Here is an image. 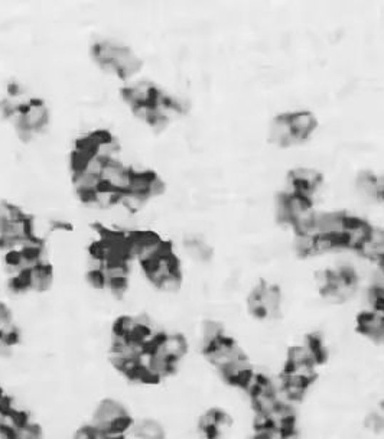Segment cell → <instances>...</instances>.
I'll return each instance as SVG.
<instances>
[{"label":"cell","instance_id":"obj_1","mask_svg":"<svg viewBox=\"0 0 384 439\" xmlns=\"http://www.w3.org/2000/svg\"><path fill=\"white\" fill-rule=\"evenodd\" d=\"M91 426L104 433L108 432L124 433V430L131 426V418L118 402L104 400L103 403L98 405Z\"/></svg>","mask_w":384,"mask_h":439},{"label":"cell","instance_id":"obj_2","mask_svg":"<svg viewBox=\"0 0 384 439\" xmlns=\"http://www.w3.org/2000/svg\"><path fill=\"white\" fill-rule=\"evenodd\" d=\"M282 295L276 286L261 285L248 296V309L259 317L275 320L281 313Z\"/></svg>","mask_w":384,"mask_h":439},{"label":"cell","instance_id":"obj_3","mask_svg":"<svg viewBox=\"0 0 384 439\" xmlns=\"http://www.w3.org/2000/svg\"><path fill=\"white\" fill-rule=\"evenodd\" d=\"M49 113L45 103L39 100H32L24 110H22V121L19 133L24 139H31L35 135L41 133L48 124Z\"/></svg>","mask_w":384,"mask_h":439},{"label":"cell","instance_id":"obj_4","mask_svg":"<svg viewBox=\"0 0 384 439\" xmlns=\"http://www.w3.org/2000/svg\"><path fill=\"white\" fill-rule=\"evenodd\" d=\"M100 178L103 186H107L116 193H124L129 190L132 169L120 161H110L106 162Z\"/></svg>","mask_w":384,"mask_h":439},{"label":"cell","instance_id":"obj_5","mask_svg":"<svg viewBox=\"0 0 384 439\" xmlns=\"http://www.w3.org/2000/svg\"><path fill=\"white\" fill-rule=\"evenodd\" d=\"M206 354L208 357V360L220 370L226 368L227 365H230L233 361L238 360L240 357H243V351L228 338H221L217 343H214L213 345L206 348Z\"/></svg>","mask_w":384,"mask_h":439},{"label":"cell","instance_id":"obj_6","mask_svg":"<svg viewBox=\"0 0 384 439\" xmlns=\"http://www.w3.org/2000/svg\"><path fill=\"white\" fill-rule=\"evenodd\" d=\"M52 269L48 265H38L24 276L12 281V285L16 289H32L36 292H42L52 285Z\"/></svg>","mask_w":384,"mask_h":439},{"label":"cell","instance_id":"obj_7","mask_svg":"<svg viewBox=\"0 0 384 439\" xmlns=\"http://www.w3.org/2000/svg\"><path fill=\"white\" fill-rule=\"evenodd\" d=\"M350 218L343 214L328 213V214H316L313 227L316 234L333 236L343 244V236L348 227Z\"/></svg>","mask_w":384,"mask_h":439},{"label":"cell","instance_id":"obj_8","mask_svg":"<svg viewBox=\"0 0 384 439\" xmlns=\"http://www.w3.org/2000/svg\"><path fill=\"white\" fill-rule=\"evenodd\" d=\"M151 350L166 360L176 363L185 355L188 344L181 334H162Z\"/></svg>","mask_w":384,"mask_h":439},{"label":"cell","instance_id":"obj_9","mask_svg":"<svg viewBox=\"0 0 384 439\" xmlns=\"http://www.w3.org/2000/svg\"><path fill=\"white\" fill-rule=\"evenodd\" d=\"M145 271H146V276L148 279L158 286L161 282H163L165 279L178 275L179 269H178V262L173 258V255L171 253V250L163 255H161L159 258H156L153 262L145 265Z\"/></svg>","mask_w":384,"mask_h":439},{"label":"cell","instance_id":"obj_10","mask_svg":"<svg viewBox=\"0 0 384 439\" xmlns=\"http://www.w3.org/2000/svg\"><path fill=\"white\" fill-rule=\"evenodd\" d=\"M111 66L116 74H118L121 79H131L142 69V61L132 49L121 44L114 54Z\"/></svg>","mask_w":384,"mask_h":439},{"label":"cell","instance_id":"obj_11","mask_svg":"<svg viewBox=\"0 0 384 439\" xmlns=\"http://www.w3.org/2000/svg\"><path fill=\"white\" fill-rule=\"evenodd\" d=\"M289 179L296 186L298 194L303 196L308 200L312 196V193L316 190V188L321 185V173H319L315 169H312V168H309V166H302V168L293 169L290 172Z\"/></svg>","mask_w":384,"mask_h":439},{"label":"cell","instance_id":"obj_12","mask_svg":"<svg viewBox=\"0 0 384 439\" xmlns=\"http://www.w3.org/2000/svg\"><path fill=\"white\" fill-rule=\"evenodd\" d=\"M159 90L155 89V86L146 80H141L132 86H129L124 91V99L132 107L136 106H145V104H153L156 94Z\"/></svg>","mask_w":384,"mask_h":439},{"label":"cell","instance_id":"obj_13","mask_svg":"<svg viewBox=\"0 0 384 439\" xmlns=\"http://www.w3.org/2000/svg\"><path fill=\"white\" fill-rule=\"evenodd\" d=\"M73 172H74L73 182H74L77 193L86 203H89L93 198V196L103 186L101 178L84 169H74Z\"/></svg>","mask_w":384,"mask_h":439},{"label":"cell","instance_id":"obj_14","mask_svg":"<svg viewBox=\"0 0 384 439\" xmlns=\"http://www.w3.org/2000/svg\"><path fill=\"white\" fill-rule=\"evenodd\" d=\"M269 139L271 142L279 145V146H290L295 143H299V141L295 138L289 116H279L275 118L269 128Z\"/></svg>","mask_w":384,"mask_h":439},{"label":"cell","instance_id":"obj_15","mask_svg":"<svg viewBox=\"0 0 384 439\" xmlns=\"http://www.w3.org/2000/svg\"><path fill=\"white\" fill-rule=\"evenodd\" d=\"M360 331L375 343L384 341V316L380 312H364L358 320Z\"/></svg>","mask_w":384,"mask_h":439},{"label":"cell","instance_id":"obj_16","mask_svg":"<svg viewBox=\"0 0 384 439\" xmlns=\"http://www.w3.org/2000/svg\"><path fill=\"white\" fill-rule=\"evenodd\" d=\"M358 252L363 258L368 261L383 259L384 258V228L383 227L370 228L368 238L358 248Z\"/></svg>","mask_w":384,"mask_h":439},{"label":"cell","instance_id":"obj_17","mask_svg":"<svg viewBox=\"0 0 384 439\" xmlns=\"http://www.w3.org/2000/svg\"><path fill=\"white\" fill-rule=\"evenodd\" d=\"M370 228L371 227L365 221L350 218L348 227L343 236V244L348 248L358 250L367 241Z\"/></svg>","mask_w":384,"mask_h":439},{"label":"cell","instance_id":"obj_18","mask_svg":"<svg viewBox=\"0 0 384 439\" xmlns=\"http://www.w3.org/2000/svg\"><path fill=\"white\" fill-rule=\"evenodd\" d=\"M288 116H289V120H290V126H292L293 135L299 142L305 141L316 128V120H315L313 114L309 113V111L299 110V111H293Z\"/></svg>","mask_w":384,"mask_h":439},{"label":"cell","instance_id":"obj_19","mask_svg":"<svg viewBox=\"0 0 384 439\" xmlns=\"http://www.w3.org/2000/svg\"><path fill=\"white\" fill-rule=\"evenodd\" d=\"M221 373H223L226 380H228L230 383L241 386V383L247 379V375L251 373V367H250L248 360L246 358V355H243L238 360L233 361L226 368H223Z\"/></svg>","mask_w":384,"mask_h":439},{"label":"cell","instance_id":"obj_20","mask_svg":"<svg viewBox=\"0 0 384 439\" xmlns=\"http://www.w3.org/2000/svg\"><path fill=\"white\" fill-rule=\"evenodd\" d=\"M183 247H185V253L188 255V258H191L192 261H196L198 263H204L211 258V247L196 236L188 237L183 243Z\"/></svg>","mask_w":384,"mask_h":439},{"label":"cell","instance_id":"obj_21","mask_svg":"<svg viewBox=\"0 0 384 439\" xmlns=\"http://www.w3.org/2000/svg\"><path fill=\"white\" fill-rule=\"evenodd\" d=\"M133 433L139 439H163L165 428L155 419H143L133 425Z\"/></svg>","mask_w":384,"mask_h":439},{"label":"cell","instance_id":"obj_22","mask_svg":"<svg viewBox=\"0 0 384 439\" xmlns=\"http://www.w3.org/2000/svg\"><path fill=\"white\" fill-rule=\"evenodd\" d=\"M156 175L145 172V171H132V178H131V183H129V190L145 197H151L152 194V185L155 181Z\"/></svg>","mask_w":384,"mask_h":439},{"label":"cell","instance_id":"obj_23","mask_svg":"<svg viewBox=\"0 0 384 439\" xmlns=\"http://www.w3.org/2000/svg\"><path fill=\"white\" fill-rule=\"evenodd\" d=\"M118 45H121V44L117 42V41H111V39L98 41L93 46V56L96 58V61L98 62L101 67L111 66L114 54H116Z\"/></svg>","mask_w":384,"mask_h":439},{"label":"cell","instance_id":"obj_24","mask_svg":"<svg viewBox=\"0 0 384 439\" xmlns=\"http://www.w3.org/2000/svg\"><path fill=\"white\" fill-rule=\"evenodd\" d=\"M146 201H148V197L145 196H141L132 191H124V193H120L117 204L121 206L124 210L129 211L131 214H135V213H139L146 206Z\"/></svg>","mask_w":384,"mask_h":439},{"label":"cell","instance_id":"obj_25","mask_svg":"<svg viewBox=\"0 0 384 439\" xmlns=\"http://www.w3.org/2000/svg\"><path fill=\"white\" fill-rule=\"evenodd\" d=\"M0 335L9 338L14 343L18 338V327L11 317L9 309L4 303H0Z\"/></svg>","mask_w":384,"mask_h":439},{"label":"cell","instance_id":"obj_26","mask_svg":"<svg viewBox=\"0 0 384 439\" xmlns=\"http://www.w3.org/2000/svg\"><path fill=\"white\" fill-rule=\"evenodd\" d=\"M42 432L38 425L25 419L19 423V426L11 433L9 439H41Z\"/></svg>","mask_w":384,"mask_h":439},{"label":"cell","instance_id":"obj_27","mask_svg":"<svg viewBox=\"0 0 384 439\" xmlns=\"http://www.w3.org/2000/svg\"><path fill=\"white\" fill-rule=\"evenodd\" d=\"M341 246V243L334 238L333 236H327V234H318L315 237V247H313V253L316 255H323V253H330L331 250H334L335 247Z\"/></svg>","mask_w":384,"mask_h":439},{"label":"cell","instance_id":"obj_28","mask_svg":"<svg viewBox=\"0 0 384 439\" xmlns=\"http://www.w3.org/2000/svg\"><path fill=\"white\" fill-rule=\"evenodd\" d=\"M220 415H221L220 410H208V412H206L201 416V419H200V430L206 436L214 438V430H216V426L218 423Z\"/></svg>","mask_w":384,"mask_h":439},{"label":"cell","instance_id":"obj_29","mask_svg":"<svg viewBox=\"0 0 384 439\" xmlns=\"http://www.w3.org/2000/svg\"><path fill=\"white\" fill-rule=\"evenodd\" d=\"M224 338V331L223 327L217 323H207L203 328V341H204V347H210L214 343H217L218 340Z\"/></svg>","mask_w":384,"mask_h":439},{"label":"cell","instance_id":"obj_30","mask_svg":"<svg viewBox=\"0 0 384 439\" xmlns=\"http://www.w3.org/2000/svg\"><path fill=\"white\" fill-rule=\"evenodd\" d=\"M315 237H316L315 234H309V233L298 234V237H296V240H295V248H296V252L300 253L302 256L313 255Z\"/></svg>","mask_w":384,"mask_h":439},{"label":"cell","instance_id":"obj_31","mask_svg":"<svg viewBox=\"0 0 384 439\" xmlns=\"http://www.w3.org/2000/svg\"><path fill=\"white\" fill-rule=\"evenodd\" d=\"M24 214L14 206L11 204H0V230H2L5 226H8L9 223L21 218Z\"/></svg>","mask_w":384,"mask_h":439},{"label":"cell","instance_id":"obj_32","mask_svg":"<svg viewBox=\"0 0 384 439\" xmlns=\"http://www.w3.org/2000/svg\"><path fill=\"white\" fill-rule=\"evenodd\" d=\"M158 288H159L161 291L169 292V293L176 292V291L181 288V275L178 273V275H173V276L165 279L163 282H161V283L158 285Z\"/></svg>","mask_w":384,"mask_h":439},{"label":"cell","instance_id":"obj_33","mask_svg":"<svg viewBox=\"0 0 384 439\" xmlns=\"http://www.w3.org/2000/svg\"><path fill=\"white\" fill-rule=\"evenodd\" d=\"M357 87H358V83H357L355 80H348V81H345V83L341 86V89L338 90V99H341V100L348 99L350 96H353V94L355 93Z\"/></svg>","mask_w":384,"mask_h":439},{"label":"cell","instance_id":"obj_34","mask_svg":"<svg viewBox=\"0 0 384 439\" xmlns=\"http://www.w3.org/2000/svg\"><path fill=\"white\" fill-rule=\"evenodd\" d=\"M14 344L15 343L11 341L9 338L0 335V357H2V358L11 357L12 355V345Z\"/></svg>","mask_w":384,"mask_h":439},{"label":"cell","instance_id":"obj_35","mask_svg":"<svg viewBox=\"0 0 384 439\" xmlns=\"http://www.w3.org/2000/svg\"><path fill=\"white\" fill-rule=\"evenodd\" d=\"M373 413L378 418V420L381 422V425H383V428H384V403H380V405L373 410Z\"/></svg>","mask_w":384,"mask_h":439},{"label":"cell","instance_id":"obj_36","mask_svg":"<svg viewBox=\"0 0 384 439\" xmlns=\"http://www.w3.org/2000/svg\"><path fill=\"white\" fill-rule=\"evenodd\" d=\"M381 265H383V271H384V258L381 259Z\"/></svg>","mask_w":384,"mask_h":439}]
</instances>
